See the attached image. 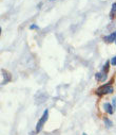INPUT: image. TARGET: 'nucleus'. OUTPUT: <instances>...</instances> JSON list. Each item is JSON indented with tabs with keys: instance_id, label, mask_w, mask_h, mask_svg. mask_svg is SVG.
I'll return each instance as SVG.
<instances>
[{
	"instance_id": "obj_5",
	"label": "nucleus",
	"mask_w": 116,
	"mask_h": 135,
	"mask_svg": "<svg viewBox=\"0 0 116 135\" xmlns=\"http://www.w3.org/2000/svg\"><path fill=\"white\" fill-rule=\"evenodd\" d=\"M103 109H104V111H106L108 114H110V115H112V114L114 113V109H113V107H112L110 103H104V104H103Z\"/></svg>"
},
{
	"instance_id": "obj_2",
	"label": "nucleus",
	"mask_w": 116,
	"mask_h": 135,
	"mask_svg": "<svg viewBox=\"0 0 116 135\" xmlns=\"http://www.w3.org/2000/svg\"><path fill=\"white\" fill-rule=\"evenodd\" d=\"M48 118H49V111H48V110H46V111L43 112L42 116L40 117L39 121H38V122H37V124H36V132H37V133L41 131V129L43 128V126H45V123L47 122Z\"/></svg>"
},
{
	"instance_id": "obj_14",
	"label": "nucleus",
	"mask_w": 116,
	"mask_h": 135,
	"mask_svg": "<svg viewBox=\"0 0 116 135\" xmlns=\"http://www.w3.org/2000/svg\"><path fill=\"white\" fill-rule=\"evenodd\" d=\"M115 43H116V41H115Z\"/></svg>"
},
{
	"instance_id": "obj_3",
	"label": "nucleus",
	"mask_w": 116,
	"mask_h": 135,
	"mask_svg": "<svg viewBox=\"0 0 116 135\" xmlns=\"http://www.w3.org/2000/svg\"><path fill=\"white\" fill-rule=\"evenodd\" d=\"M103 41L107 42V43H113V42H115L116 41V31L112 32L111 34L108 35V36H104L103 37Z\"/></svg>"
},
{
	"instance_id": "obj_13",
	"label": "nucleus",
	"mask_w": 116,
	"mask_h": 135,
	"mask_svg": "<svg viewBox=\"0 0 116 135\" xmlns=\"http://www.w3.org/2000/svg\"><path fill=\"white\" fill-rule=\"evenodd\" d=\"M82 135H87V133H84V134H82Z\"/></svg>"
},
{
	"instance_id": "obj_9",
	"label": "nucleus",
	"mask_w": 116,
	"mask_h": 135,
	"mask_svg": "<svg viewBox=\"0 0 116 135\" xmlns=\"http://www.w3.org/2000/svg\"><path fill=\"white\" fill-rule=\"evenodd\" d=\"M109 66H110V62L108 61V62H106V65L103 66V68H102V71H103V73H107V74H108V71H109Z\"/></svg>"
},
{
	"instance_id": "obj_12",
	"label": "nucleus",
	"mask_w": 116,
	"mask_h": 135,
	"mask_svg": "<svg viewBox=\"0 0 116 135\" xmlns=\"http://www.w3.org/2000/svg\"><path fill=\"white\" fill-rule=\"evenodd\" d=\"M113 109H114V111H115V109H116V98H114L113 99Z\"/></svg>"
},
{
	"instance_id": "obj_11",
	"label": "nucleus",
	"mask_w": 116,
	"mask_h": 135,
	"mask_svg": "<svg viewBox=\"0 0 116 135\" xmlns=\"http://www.w3.org/2000/svg\"><path fill=\"white\" fill-rule=\"evenodd\" d=\"M30 29H31V30H35V29H39V27H38L37 25H35V23H33V25L30 27Z\"/></svg>"
},
{
	"instance_id": "obj_1",
	"label": "nucleus",
	"mask_w": 116,
	"mask_h": 135,
	"mask_svg": "<svg viewBox=\"0 0 116 135\" xmlns=\"http://www.w3.org/2000/svg\"><path fill=\"white\" fill-rule=\"evenodd\" d=\"M112 82H113V80H111L109 83H107V84L101 85L100 87H98L97 90H96V94L99 95V96L104 95V94H112V93L114 91V88L111 86V83H112Z\"/></svg>"
},
{
	"instance_id": "obj_10",
	"label": "nucleus",
	"mask_w": 116,
	"mask_h": 135,
	"mask_svg": "<svg viewBox=\"0 0 116 135\" xmlns=\"http://www.w3.org/2000/svg\"><path fill=\"white\" fill-rule=\"evenodd\" d=\"M111 64H112L113 66H116V55H115L114 57H112V60H111Z\"/></svg>"
},
{
	"instance_id": "obj_8",
	"label": "nucleus",
	"mask_w": 116,
	"mask_h": 135,
	"mask_svg": "<svg viewBox=\"0 0 116 135\" xmlns=\"http://www.w3.org/2000/svg\"><path fill=\"white\" fill-rule=\"evenodd\" d=\"M103 121H104V123H106V126L108 127V128H111L112 126H113V122L110 120V119H108L107 117H104V119H103Z\"/></svg>"
},
{
	"instance_id": "obj_4",
	"label": "nucleus",
	"mask_w": 116,
	"mask_h": 135,
	"mask_svg": "<svg viewBox=\"0 0 116 135\" xmlns=\"http://www.w3.org/2000/svg\"><path fill=\"white\" fill-rule=\"evenodd\" d=\"M95 79L99 82H103L106 79H107V73H103V71H100V73H97L95 75Z\"/></svg>"
},
{
	"instance_id": "obj_7",
	"label": "nucleus",
	"mask_w": 116,
	"mask_h": 135,
	"mask_svg": "<svg viewBox=\"0 0 116 135\" xmlns=\"http://www.w3.org/2000/svg\"><path fill=\"white\" fill-rule=\"evenodd\" d=\"M2 75H4V78H5V80H4L3 82H2V85H3V84H5V83H8V82H10L12 78L10 77V74H8V73H7L5 70H2Z\"/></svg>"
},
{
	"instance_id": "obj_6",
	"label": "nucleus",
	"mask_w": 116,
	"mask_h": 135,
	"mask_svg": "<svg viewBox=\"0 0 116 135\" xmlns=\"http://www.w3.org/2000/svg\"><path fill=\"white\" fill-rule=\"evenodd\" d=\"M116 17V2H114L112 4V9L110 11V18L111 19H114Z\"/></svg>"
}]
</instances>
